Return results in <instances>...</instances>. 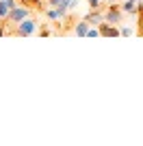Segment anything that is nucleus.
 Segmentation results:
<instances>
[{"mask_svg":"<svg viewBox=\"0 0 143 146\" xmlns=\"http://www.w3.org/2000/svg\"><path fill=\"white\" fill-rule=\"evenodd\" d=\"M35 33H37V20L33 15L22 20L20 24L7 29V35H13V37H28V35H35Z\"/></svg>","mask_w":143,"mask_h":146,"instance_id":"1","label":"nucleus"},{"mask_svg":"<svg viewBox=\"0 0 143 146\" xmlns=\"http://www.w3.org/2000/svg\"><path fill=\"white\" fill-rule=\"evenodd\" d=\"M30 13H33V9L30 7H24V5H18V7H13L11 11H9V15H7V20H2L0 24L5 26V29H11V26L20 24L22 20L30 18Z\"/></svg>","mask_w":143,"mask_h":146,"instance_id":"2","label":"nucleus"},{"mask_svg":"<svg viewBox=\"0 0 143 146\" xmlns=\"http://www.w3.org/2000/svg\"><path fill=\"white\" fill-rule=\"evenodd\" d=\"M121 18H124L121 5L111 2V5L104 7V22H108V24H121Z\"/></svg>","mask_w":143,"mask_h":146,"instance_id":"3","label":"nucleus"},{"mask_svg":"<svg viewBox=\"0 0 143 146\" xmlns=\"http://www.w3.org/2000/svg\"><path fill=\"white\" fill-rule=\"evenodd\" d=\"M98 29H100V35L102 37H117V35H121L117 26H115V24H108V22H102Z\"/></svg>","mask_w":143,"mask_h":146,"instance_id":"4","label":"nucleus"},{"mask_svg":"<svg viewBox=\"0 0 143 146\" xmlns=\"http://www.w3.org/2000/svg\"><path fill=\"white\" fill-rule=\"evenodd\" d=\"M121 9H124V13H128V15H137L139 13V2L137 0H124Z\"/></svg>","mask_w":143,"mask_h":146,"instance_id":"5","label":"nucleus"},{"mask_svg":"<svg viewBox=\"0 0 143 146\" xmlns=\"http://www.w3.org/2000/svg\"><path fill=\"white\" fill-rule=\"evenodd\" d=\"M89 22H87V20H78L76 22V26H74V35H87V33H89Z\"/></svg>","mask_w":143,"mask_h":146,"instance_id":"6","label":"nucleus"},{"mask_svg":"<svg viewBox=\"0 0 143 146\" xmlns=\"http://www.w3.org/2000/svg\"><path fill=\"white\" fill-rule=\"evenodd\" d=\"M9 11H11V7L7 5L5 0H0V22H2V20H7V15H9Z\"/></svg>","mask_w":143,"mask_h":146,"instance_id":"7","label":"nucleus"},{"mask_svg":"<svg viewBox=\"0 0 143 146\" xmlns=\"http://www.w3.org/2000/svg\"><path fill=\"white\" fill-rule=\"evenodd\" d=\"M89 7L91 9H102V7H106V5H102L100 0H89Z\"/></svg>","mask_w":143,"mask_h":146,"instance_id":"8","label":"nucleus"},{"mask_svg":"<svg viewBox=\"0 0 143 146\" xmlns=\"http://www.w3.org/2000/svg\"><path fill=\"white\" fill-rule=\"evenodd\" d=\"M87 35H89V37H98V35H100V29H89Z\"/></svg>","mask_w":143,"mask_h":146,"instance_id":"9","label":"nucleus"},{"mask_svg":"<svg viewBox=\"0 0 143 146\" xmlns=\"http://www.w3.org/2000/svg\"><path fill=\"white\" fill-rule=\"evenodd\" d=\"M20 5H24V7H28V0H18Z\"/></svg>","mask_w":143,"mask_h":146,"instance_id":"10","label":"nucleus"}]
</instances>
